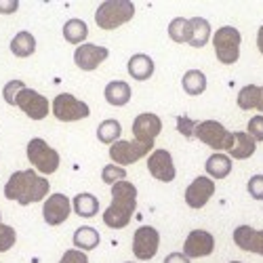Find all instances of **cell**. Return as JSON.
<instances>
[{"mask_svg":"<svg viewBox=\"0 0 263 263\" xmlns=\"http://www.w3.org/2000/svg\"><path fill=\"white\" fill-rule=\"evenodd\" d=\"M49 181L40 177L38 173L30 171H17L11 175V179L5 185V196L9 200H15L19 204H32L40 202L49 194Z\"/></svg>","mask_w":263,"mask_h":263,"instance_id":"6da1fadb","label":"cell"},{"mask_svg":"<svg viewBox=\"0 0 263 263\" xmlns=\"http://www.w3.org/2000/svg\"><path fill=\"white\" fill-rule=\"evenodd\" d=\"M137 209V187L128 181H118L112 185V204L103 213V223L107 228L122 230L128 226Z\"/></svg>","mask_w":263,"mask_h":263,"instance_id":"7a4b0ae2","label":"cell"},{"mask_svg":"<svg viewBox=\"0 0 263 263\" xmlns=\"http://www.w3.org/2000/svg\"><path fill=\"white\" fill-rule=\"evenodd\" d=\"M135 15V7L130 0H105L95 13V24L101 30H116L130 21Z\"/></svg>","mask_w":263,"mask_h":263,"instance_id":"3957f363","label":"cell"},{"mask_svg":"<svg viewBox=\"0 0 263 263\" xmlns=\"http://www.w3.org/2000/svg\"><path fill=\"white\" fill-rule=\"evenodd\" d=\"M192 137L200 139L202 143H206L209 147H213L215 152H221V149H230L234 143V133L217 120H204V122H196L194 126V133Z\"/></svg>","mask_w":263,"mask_h":263,"instance_id":"277c9868","label":"cell"},{"mask_svg":"<svg viewBox=\"0 0 263 263\" xmlns=\"http://www.w3.org/2000/svg\"><path fill=\"white\" fill-rule=\"evenodd\" d=\"M240 42H242V36H240V32L236 28H232V26L219 28L217 34L213 36V47H215L217 59L226 65L236 63L240 57Z\"/></svg>","mask_w":263,"mask_h":263,"instance_id":"5b68a950","label":"cell"},{"mask_svg":"<svg viewBox=\"0 0 263 263\" xmlns=\"http://www.w3.org/2000/svg\"><path fill=\"white\" fill-rule=\"evenodd\" d=\"M28 160L32 162V166H36L45 175H51L59 168V154L45 139H38V137L28 143Z\"/></svg>","mask_w":263,"mask_h":263,"instance_id":"8992f818","label":"cell"},{"mask_svg":"<svg viewBox=\"0 0 263 263\" xmlns=\"http://www.w3.org/2000/svg\"><path fill=\"white\" fill-rule=\"evenodd\" d=\"M53 114L57 120L61 122H74V120H82L91 114L89 105L84 101L76 99L74 95L70 93H61L53 99Z\"/></svg>","mask_w":263,"mask_h":263,"instance_id":"52a82bcc","label":"cell"},{"mask_svg":"<svg viewBox=\"0 0 263 263\" xmlns=\"http://www.w3.org/2000/svg\"><path fill=\"white\" fill-rule=\"evenodd\" d=\"M154 147V143H139V141H116L109 147V158L114 160L118 166L133 164L141 160L143 156L149 154V149Z\"/></svg>","mask_w":263,"mask_h":263,"instance_id":"ba28073f","label":"cell"},{"mask_svg":"<svg viewBox=\"0 0 263 263\" xmlns=\"http://www.w3.org/2000/svg\"><path fill=\"white\" fill-rule=\"evenodd\" d=\"M15 105L19 109H24V114H28L32 120H42L49 114V99L42 97L36 91H32V89H28V86L19 91V95L15 99Z\"/></svg>","mask_w":263,"mask_h":263,"instance_id":"9c48e42d","label":"cell"},{"mask_svg":"<svg viewBox=\"0 0 263 263\" xmlns=\"http://www.w3.org/2000/svg\"><path fill=\"white\" fill-rule=\"evenodd\" d=\"M158 245H160V234L149 226H141L133 236V253L141 261H149L154 257L158 253Z\"/></svg>","mask_w":263,"mask_h":263,"instance_id":"30bf717a","label":"cell"},{"mask_svg":"<svg viewBox=\"0 0 263 263\" xmlns=\"http://www.w3.org/2000/svg\"><path fill=\"white\" fill-rule=\"evenodd\" d=\"M70 213H72V202L68 196H63V194H51L45 206H42V217H45V221L49 226L63 223L65 219L70 217Z\"/></svg>","mask_w":263,"mask_h":263,"instance_id":"8fae6325","label":"cell"},{"mask_svg":"<svg viewBox=\"0 0 263 263\" xmlns=\"http://www.w3.org/2000/svg\"><path fill=\"white\" fill-rule=\"evenodd\" d=\"M215 251V238L213 234L204 232V230H194L190 232L185 245H183V255L187 259H200V257H209Z\"/></svg>","mask_w":263,"mask_h":263,"instance_id":"7c38bea8","label":"cell"},{"mask_svg":"<svg viewBox=\"0 0 263 263\" xmlns=\"http://www.w3.org/2000/svg\"><path fill=\"white\" fill-rule=\"evenodd\" d=\"M162 130V122L156 114H139L135 120H133V135H135V141L139 143H154V139L160 135Z\"/></svg>","mask_w":263,"mask_h":263,"instance_id":"4fadbf2b","label":"cell"},{"mask_svg":"<svg viewBox=\"0 0 263 263\" xmlns=\"http://www.w3.org/2000/svg\"><path fill=\"white\" fill-rule=\"evenodd\" d=\"M147 171H149V175L154 179H158V181H164V183H168V181H173L175 179V164H173V158H171V154L166 149H156V152H152L149 154V160H147Z\"/></svg>","mask_w":263,"mask_h":263,"instance_id":"5bb4252c","label":"cell"},{"mask_svg":"<svg viewBox=\"0 0 263 263\" xmlns=\"http://www.w3.org/2000/svg\"><path fill=\"white\" fill-rule=\"evenodd\" d=\"M215 194V181L211 177H196L185 190V202L192 209H202Z\"/></svg>","mask_w":263,"mask_h":263,"instance_id":"9a60e30c","label":"cell"},{"mask_svg":"<svg viewBox=\"0 0 263 263\" xmlns=\"http://www.w3.org/2000/svg\"><path fill=\"white\" fill-rule=\"evenodd\" d=\"M107 49L105 47H97V45H80L76 51H74V61L80 70L84 72H91V70H97L99 63H103L107 59Z\"/></svg>","mask_w":263,"mask_h":263,"instance_id":"2e32d148","label":"cell"},{"mask_svg":"<svg viewBox=\"0 0 263 263\" xmlns=\"http://www.w3.org/2000/svg\"><path fill=\"white\" fill-rule=\"evenodd\" d=\"M234 242L242 251L263 255V230L257 232L251 226H238L234 230Z\"/></svg>","mask_w":263,"mask_h":263,"instance_id":"e0dca14e","label":"cell"},{"mask_svg":"<svg viewBox=\"0 0 263 263\" xmlns=\"http://www.w3.org/2000/svg\"><path fill=\"white\" fill-rule=\"evenodd\" d=\"M228 152L236 160H247L255 154V139L249 133H234V143Z\"/></svg>","mask_w":263,"mask_h":263,"instance_id":"ac0fdd59","label":"cell"},{"mask_svg":"<svg viewBox=\"0 0 263 263\" xmlns=\"http://www.w3.org/2000/svg\"><path fill=\"white\" fill-rule=\"evenodd\" d=\"M105 101L109 105H126L130 101V86L124 80H112L105 86Z\"/></svg>","mask_w":263,"mask_h":263,"instance_id":"d6986e66","label":"cell"},{"mask_svg":"<svg viewBox=\"0 0 263 263\" xmlns=\"http://www.w3.org/2000/svg\"><path fill=\"white\" fill-rule=\"evenodd\" d=\"M128 74L135 80H147L152 74H154V61L143 53H137L128 59Z\"/></svg>","mask_w":263,"mask_h":263,"instance_id":"ffe728a7","label":"cell"},{"mask_svg":"<svg viewBox=\"0 0 263 263\" xmlns=\"http://www.w3.org/2000/svg\"><path fill=\"white\" fill-rule=\"evenodd\" d=\"M204 168H206V173L211 175L213 179H226L228 175L232 173V158L226 156V154H219V152H215L213 156H209Z\"/></svg>","mask_w":263,"mask_h":263,"instance_id":"44dd1931","label":"cell"},{"mask_svg":"<svg viewBox=\"0 0 263 263\" xmlns=\"http://www.w3.org/2000/svg\"><path fill=\"white\" fill-rule=\"evenodd\" d=\"M190 24H192V40H190V45L194 49H202L209 42V38H211L209 21L202 19V17H194V19H190Z\"/></svg>","mask_w":263,"mask_h":263,"instance_id":"7402d4cb","label":"cell"},{"mask_svg":"<svg viewBox=\"0 0 263 263\" xmlns=\"http://www.w3.org/2000/svg\"><path fill=\"white\" fill-rule=\"evenodd\" d=\"M99 232L89 228V226H84V228H78L74 232V245L78 251H93L97 245H99Z\"/></svg>","mask_w":263,"mask_h":263,"instance_id":"603a6c76","label":"cell"},{"mask_svg":"<svg viewBox=\"0 0 263 263\" xmlns=\"http://www.w3.org/2000/svg\"><path fill=\"white\" fill-rule=\"evenodd\" d=\"M72 209L80 217H95L99 211V200L93 194H78L72 200Z\"/></svg>","mask_w":263,"mask_h":263,"instance_id":"cb8c5ba5","label":"cell"},{"mask_svg":"<svg viewBox=\"0 0 263 263\" xmlns=\"http://www.w3.org/2000/svg\"><path fill=\"white\" fill-rule=\"evenodd\" d=\"M11 51L17 57H30L36 51V40L30 32H19L13 40H11Z\"/></svg>","mask_w":263,"mask_h":263,"instance_id":"d4e9b609","label":"cell"},{"mask_svg":"<svg viewBox=\"0 0 263 263\" xmlns=\"http://www.w3.org/2000/svg\"><path fill=\"white\" fill-rule=\"evenodd\" d=\"M168 36H171V40L179 42V45H183V42H187V45H190V40H192V24H190V19H183V17L173 19L168 24Z\"/></svg>","mask_w":263,"mask_h":263,"instance_id":"484cf974","label":"cell"},{"mask_svg":"<svg viewBox=\"0 0 263 263\" xmlns=\"http://www.w3.org/2000/svg\"><path fill=\"white\" fill-rule=\"evenodd\" d=\"M181 84H183V91L187 95H200L206 89V76L200 70H190L183 74Z\"/></svg>","mask_w":263,"mask_h":263,"instance_id":"4316f807","label":"cell"},{"mask_svg":"<svg viewBox=\"0 0 263 263\" xmlns=\"http://www.w3.org/2000/svg\"><path fill=\"white\" fill-rule=\"evenodd\" d=\"M89 36V28L82 19H70L68 24L63 26V38L72 42V45H80V42Z\"/></svg>","mask_w":263,"mask_h":263,"instance_id":"83f0119b","label":"cell"},{"mask_svg":"<svg viewBox=\"0 0 263 263\" xmlns=\"http://www.w3.org/2000/svg\"><path fill=\"white\" fill-rule=\"evenodd\" d=\"M120 133H122V126H120V122L118 120H103L101 124H99V128H97V139L101 141V143H116L118 139H120Z\"/></svg>","mask_w":263,"mask_h":263,"instance_id":"f1b7e54d","label":"cell"},{"mask_svg":"<svg viewBox=\"0 0 263 263\" xmlns=\"http://www.w3.org/2000/svg\"><path fill=\"white\" fill-rule=\"evenodd\" d=\"M259 101V86L257 84H247L242 91L238 93V107L240 109H253L257 107Z\"/></svg>","mask_w":263,"mask_h":263,"instance_id":"f546056e","label":"cell"},{"mask_svg":"<svg viewBox=\"0 0 263 263\" xmlns=\"http://www.w3.org/2000/svg\"><path fill=\"white\" fill-rule=\"evenodd\" d=\"M124 177H126V171L122 166H118V164H107L101 171V179L105 183H109V185H114L118 181H124Z\"/></svg>","mask_w":263,"mask_h":263,"instance_id":"4dcf8cb0","label":"cell"},{"mask_svg":"<svg viewBox=\"0 0 263 263\" xmlns=\"http://www.w3.org/2000/svg\"><path fill=\"white\" fill-rule=\"evenodd\" d=\"M15 240H17V234L11 226H5V223H0V253H5L9 251L13 245H15Z\"/></svg>","mask_w":263,"mask_h":263,"instance_id":"1f68e13d","label":"cell"},{"mask_svg":"<svg viewBox=\"0 0 263 263\" xmlns=\"http://www.w3.org/2000/svg\"><path fill=\"white\" fill-rule=\"evenodd\" d=\"M21 89H26V84H24V82H21V80H11V82L5 86V91H3L5 101L11 103V105H15V99H17V95H19Z\"/></svg>","mask_w":263,"mask_h":263,"instance_id":"d6a6232c","label":"cell"},{"mask_svg":"<svg viewBox=\"0 0 263 263\" xmlns=\"http://www.w3.org/2000/svg\"><path fill=\"white\" fill-rule=\"evenodd\" d=\"M249 194L255 200H263V175H255V177L249 179Z\"/></svg>","mask_w":263,"mask_h":263,"instance_id":"836d02e7","label":"cell"},{"mask_svg":"<svg viewBox=\"0 0 263 263\" xmlns=\"http://www.w3.org/2000/svg\"><path fill=\"white\" fill-rule=\"evenodd\" d=\"M59 263H89V257H86L84 251L72 249V251H65Z\"/></svg>","mask_w":263,"mask_h":263,"instance_id":"e575fe53","label":"cell"},{"mask_svg":"<svg viewBox=\"0 0 263 263\" xmlns=\"http://www.w3.org/2000/svg\"><path fill=\"white\" fill-rule=\"evenodd\" d=\"M249 135L255 141H263V116H255L249 120Z\"/></svg>","mask_w":263,"mask_h":263,"instance_id":"d590c367","label":"cell"},{"mask_svg":"<svg viewBox=\"0 0 263 263\" xmlns=\"http://www.w3.org/2000/svg\"><path fill=\"white\" fill-rule=\"evenodd\" d=\"M194 126H196V122H194V120H190L187 116H179V118H177V128H179V133H181V135L192 137Z\"/></svg>","mask_w":263,"mask_h":263,"instance_id":"8d00e7d4","label":"cell"},{"mask_svg":"<svg viewBox=\"0 0 263 263\" xmlns=\"http://www.w3.org/2000/svg\"><path fill=\"white\" fill-rule=\"evenodd\" d=\"M17 9H19V3H17V0H9V3H3V0H0V13L9 15V13H15Z\"/></svg>","mask_w":263,"mask_h":263,"instance_id":"74e56055","label":"cell"},{"mask_svg":"<svg viewBox=\"0 0 263 263\" xmlns=\"http://www.w3.org/2000/svg\"><path fill=\"white\" fill-rule=\"evenodd\" d=\"M164 263H190V259H187L183 253H171V255L164 259Z\"/></svg>","mask_w":263,"mask_h":263,"instance_id":"f35d334b","label":"cell"},{"mask_svg":"<svg viewBox=\"0 0 263 263\" xmlns=\"http://www.w3.org/2000/svg\"><path fill=\"white\" fill-rule=\"evenodd\" d=\"M257 49H259L261 55H263V26H261L259 32H257Z\"/></svg>","mask_w":263,"mask_h":263,"instance_id":"ab89813d","label":"cell"},{"mask_svg":"<svg viewBox=\"0 0 263 263\" xmlns=\"http://www.w3.org/2000/svg\"><path fill=\"white\" fill-rule=\"evenodd\" d=\"M257 109L263 114V86H259V101H257Z\"/></svg>","mask_w":263,"mask_h":263,"instance_id":"60d3db41","label":"cell"},{"mask_svg":"<svg viewBox=\"0 0 263 263\" xmlns=\"http://www.w3.org/2000/svg\"><path fill=\"white\" fill-rule=\"evenodd\" d=\"M230 263H240V261H230Z\"/></svg>","mask_w":263,"mask_h":263,"instance_id":"b9f144b4","label":"cell"}]
</instances>
